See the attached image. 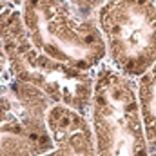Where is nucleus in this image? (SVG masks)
Returning a JSON list of instances; mask_svg holds the SVG:
<instances>
[{
    "label": "nucleus",
    "instance_id": "1",
    "mask_svg": "<svg viewBox=\"0 0 156 156\" xmlns=\"http://www.w3.org/2000/svg\"><path fill=\"white\" fill-rule=\"evenodd\" d=\"M0 42L7 58V73L40 89L53 104L89 115L94 91V73L60 64L38 51L27 37L20 9L0 11Z\"/></svg>",
    "mask_w": 156,
    "mask_h": 156
},
{
    "label": "nucleus",
    "instance_id": "2",
    "mask_svg": "<svg viewBox=\"0 0 156 156\" xmlns=\"http://www.w3.org/2000/svg\"><path fill=\"white\" fill-rule=\"evenodd\" d=\"M18 9L33 45L53 60L91 73L107 62L94 16H80L67 0H24Z\"/></svg>",
    "mask_w": 156,
    "mask_h": 156
},
{
    "label": "nucleus",
    "instance_id": "3",
    "mask_svg": "<svg viewBox=\"0 0 156 156\" xmlns=\"http://www.w3.org/2000/svg\"><path fill=\"white\" fill-rule=\"evenodd\" d=\"M89 116L96 156H151L134 80L123 76L107 62L94 71Z\"/></svg>",
    "mask_w": 156,
    "mask_h": 156
},
{
    "label": "nucleus",
    "instance_id": "4",
    "mask_svg": "<svg viewBox=\"0 0 156 156\" xmlns=\"http://www.w3.org/2000/svg\"><path fill=\"white\" fill-rule=\"evenodd\" d=\"M94 20L118 73L138 80L156 62V0H109Z\"/></svg>",
    "mask_w": 156,
    "mask_h": 156
},
{
    "label": "nucleus",
    "instance_id": "5",
    "mask_svg": "<svg viewBox=\"0 0 156 156\" xmlns=\"http://www.w3.org/2000/svg\"><path fill=\"white\" fill-rule=\"evenodd\" d=\"M51 105L53 102L29 83L11 76L0 82V156H42L51 151Z\"/></svg>",
    "mask_w": 156,
    "mask_h": 156
},
{
    "label": "nucleus",
    "instance_id": "6",
    "mask_svg": "<svg viewBox=\"0 0 156 156\" xmlns=\"http://www.w3.org/2000/svg\"><path fill=\"white\" fill-rule=\"evenodd\" d=\"M53 149L42 156H96L91 116L67 105L53 104L47 111Z\"/></svg>",
    "mask_w": 156,
    "mask_h": 156
},
{
    "label": "nucleus",
    "instance_id": "7",
    "mask_svg": "<svg viewBox=\"0 0 156 156\" xmlns=\"http://www.w3.org/2000/svg\"><path fill=\"white\" fill-rule=\"evenodd\" d=\"M134 85L147 145L153 153L156 151V62L138 80H134Z\"/></svg>",
    "mask_w": 156,
    "mask_h": 156
},
{
    "label": "nucleus",
    "instance_id": "8",
    "mask_svg": "<svg viewBox=\"0 0 156 156\" xmlns=\"http://www.w3.org/2000/svg\"><path fill=\"white\" fill-rule=\"evenodd\" d=\"M67 2H69V5L76 11L80 16L91 18V16H94V13H96L105 2H109V0H67Z\"/></svg>",
    "mask_w": 156,
    "mask_h": 156
},
{
    "label": "nucleus",
    "instance_id": "9",
    "mask_svg": "<svg viewBox=\"0 0 156 156\" xmlns=\"http://www.w3.org/2000/svg\"><path fill=\"white\" fill-rule=\"evenodd\" d=\"M7 76H9V73H7V58H5V53H4V47H2V42H0V82H4Z\"/></svg>",
    "mask_w": 156,
    "mask_h": 156
},
{
    "label": "nucleus",
    "instance_id": "10",
    "mask_svg": "<svg viewBox=\"0 0 156 156\" xmlns=\"http://www.w3.org/2000/svg\"><path fill=\"white\" fill-rule=\"evenodd\" d=\"M0 2H4L7 5H13V7H20L24 4V0H0Z\"/></svg>",
    "mask_w": 156,
    "mask_h": 156
},
{
    "label": "nucleus",
    "instance_id": "11",
    "mask_svg": "<svg viewBox=\"0 0 156 156\" xmlns=\"http://www.w3.org/2000/svg\"><path fill=\"white\" fill-rule=\"evenodd\" d=\"M151 156H156V151H153V153H151Z\"/></svg>",
    "mask_w": 156,
    "mask_h": 156
}]
</instances>
